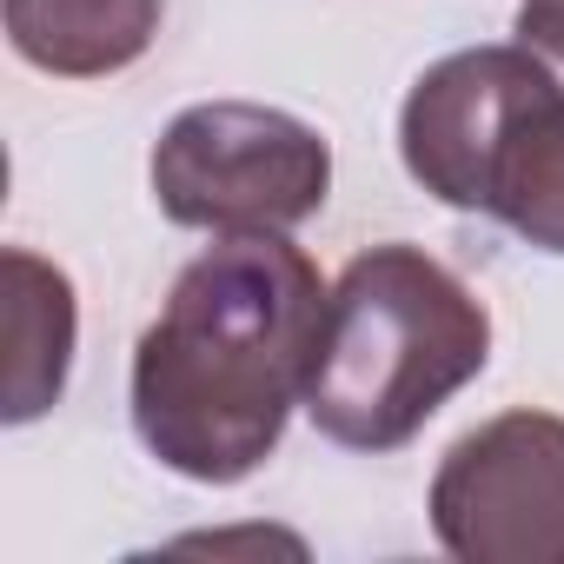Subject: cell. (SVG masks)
I'll use <instances>...</instances> for the list:
<instances>
[{"instance_id":"cell-1","label":"cell","mask_w":564,"mask_h":564,"mask_svg":"<svg viewBox=\"0 0 564 564\" xmlns=\"http://www.w3.org/2000/svg\"><path fill=\"white\" fill-rule=\"evenodd\" d=\"M326 300L319 265L286 232L206 246L133 346L140 445L193 485L252 478L306 405Z\"/></svg>"},{"instance_id":"cell-2","label":"cell","mask_w":564,"mask_h":564,"mask_svg":"<svg viewBox=\"0 0 564 564\" xmlns=\"http://www.w3.org/2000/svg\"><path fill=\"white\" fill-rule=\"evenodd\" d=\"M491 359V313L425 246H366L326 300L306 419L346 452L412 445Z\"/></svg>"},{"instance_id":"cell-3","label":"cell","mask_w":564,"mask_h":564,"mask_svg":"<svg viewBox=\"0 0 564 564\" xmlns=\"http://www.w3.org/2000/svg\"><path fill=\"white\" fill-rule=\"evenodd\" d=\"M405 173L452 213H485L564 259V80L531 47H458L399 107Z\"/></svg>"},{"instance_id":"cell-4","label":"cell","mask_w":564,"mask_h":564,"mask_svg":"<svg viewBox=\"0 0 564 564\" xmlns=\"http://www.w3.org/2000/svg\"><path fill=\"white\" fill-rule=\"evenodd\" d=\"M153 199L193 232H293L333 193V147L286 107L199 100L166 120L147 160Z\"/></svg>"},{"instance_id":"cell-5","label":"cell","mask_w":564,"mask_h":564,"mask_svg":"<svg viewBox=\"0 0 564 564\" xmlns=\"http://www.w3.org/2000/svg\"><path fill=\"white\" fill-rule=\"evenodd\" d=\"M432 538L458 564H564V419L511 405L432 471Z\"/></svg>"},{"instance_id":"cell-6","label":"cell","mask_w":564,"mask_h":564,"mask_svg":"<svg viewBox=\"0 0 564 564\" xmlns=\"http://www.w3.org/2000/svg\"><path fill=\"white\" fill-rule=\"evenodd\" d=\"M0 14L28 67L54 80H107L153 47L166 0H0Z\"/></svg>"},{"instance_id":"cell-7","label":"cell","mask_w":564,"mask_h":564,"mask_svg":"<svg viewBox=\"0 0 564 564\" xmlns=\"http://www.w3.org/2000/svg\"><path fill=\"white\" fill-rule=\"evenodd\" d=\"M74 279L47 265L28 246H8V333H14V366H8V425H34L61 392L74 366Z\"/></svg>"},{"instance_id":"cell-8","label":"cell","mask_w":564,"mask_h":564,"mask_svg":"<svg viewBox=\"0 0 564 564\" xmlns=\"http://www.w3.org/2000/svg\"><path fill=\"white\" fill-rule=\"evenodd\" d=\"M518 47H531L564 80V0H518Z\"/></svg>"}]
</instances>
